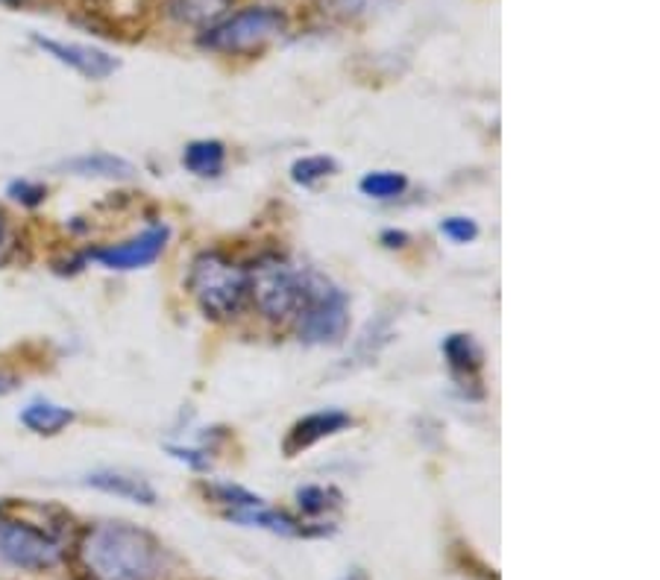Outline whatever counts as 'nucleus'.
<instances>
[{"label": "nucleus", "instance_id": "obj_21", "mask_svg": "<svg viewBox=\"0 0 660 580\" xmlns=\"http://www.w3.org/2000/svg\"><path fill=\"white\" fill-rule=\"evenodd\" d=\"M7 197H12L15 203H21V206L36 208L48 200V188L41 185V182H33V179H15V182H10V188H7Z\"/></svg>", "mask_w": 660, "mask_h": 580}, {"label": "nucleus", "instance_id": "obj_16", "mask_svg": "<svg viewBox=\"0 0 660 580\" xmlns=\"http://www.w3.org/2000/svg\"><path fill=\"white\" fill-rule=\"evenodd\" d=\"M444 358L455 375L470 378L481 370V349L470 335H449L444 340Z\"/></svg>", "mask_w": 660, "mask_h": 580}, {"label": "nucleus", "instance_id": "obj_9", "mask_svg": "<svg viewBox=\"0 0 660 580\" xmlns=\"http://www.w3.org/2000/svg\"><path fill=\"white\" fill-rule=\"evenodd\" d=\"M347 425H349L347 413L335 411V408L309 413V416H302V420L291 428L288 440H285V451H288V455H297V451L302 449H312L314 443L326 440V437L338 434V431H344Z\"/></svg>", "mask_w": 660, "mask_h": 580}, {"label": "nucleus", "instance_id": "obj_5", "mask_svg": "<svg viewBox=\"0 0 660 580\" xmlns=\"http://www.w3.org/2000/svg\"><path fill=\"white\" fill-rule=\"evenodd\" d=\"M250 297L255 309L271 323H293L302 305L305 270H297L291 262L279 255H262L253 267H247Z\"/></svg>", "mask_w": 660, "mask_h": 580}, {"label": "nucleus", "instance_id": "obj_20", "mask_svg": "<svg viewBox=\"0 0 660 580\" xmlns=\"http://www.w3.org/2000/svg\"><path fill=\"white\" fill-rule=\"evenodd\" d=\"M208 496L215 498L217 505L227 507V513H232V510H244V507L264 505V498L253 496L250 490L238 487V484H212V487H208Z\"/></svg>", "mask_w": 660, "mask_h": 580}, {"label": "nucleus", "instance_id": "obj_8", "mask_svg": "<svg viewBox=\"0 0 660 580\" xmlns=\"http://www.w3.org/2000/svg\"><path fill=\"white\" fill-rule=\"evenodd\" d=\"M38 50H45L50 59H57L59 65L71 68L85 80H109V76L121 68V59H115L112 53H106L95 45H80V41H59V38L33 36Z\"/></svg>", "mask_w": 660, "mask_h": 580}, {"label": "nucleus", "instance_id": "obj_22", "mask_svg": "<svg viewBox=\"0 0 660 580\" xmlns=\"http://www.w3.org/2000/svg\"><path fill=\"white\" fill-rule=\"evenodd\" d=\"M329 496H335L332 490L326 487H317V484H309V487H300L297 490V502H300V510L309 516H317V513H326L332 507Z\"/></svg>", "mask_w": 660, "mask_h": 580}, {"label": "nucleus", "instance_id": "obj_23", "mask_svg": "<svg viewBox=\"0 0 660 580\" xmlns=\"http://www.w3.org/2000/svg\"><path fill=\"white\" fill-rule=\"evenodd\" d=\"M441 232L449 241H455V244H470V241L479 238V226L470 217H446L444 223H441Z\"/></svg>", "mask_w": 660, "mask_h": 580}, {"label": "nucleus", "instance_id": "obj_19", "mask_svg": "<svg viewBox=\"0 0 660 580\" xmlns=\"http://www.w3.org/2000/svg\"><path fill=\"white\" fill-rule=\"evenodd\" d=\"M382 3H385V0H317L323 15L338 21L364 19V15H370L373 10H379Z\"/></svg>", "mask_w": 660, "mask_h": 580}, {"label": "nucleus", "instance_id": "obj_6", "mask_svg": "<svg viewBox=\"0 0 660 580\" xmlns=\"http://www.w3.org/2000/svg\"><path fill=\"white\" fill-rule=\"evenodd\" d=\"M288 29V15L276 7H247V10L217 21L200 36V45L215 53H244L274 41Z\"/></svg>", "mask_w": 660, "mask_h": 580}, {"label": "nucleus", "instance_id": "obj_15", "mask_svg": "<svg viewBox=\"0 0 660 580\" xmlns=\"http://www.w3.org/2000/svg\"><path fill=\"white\" fill-rule=\"evenodd\" d=\"M182 165H185V170H191L194 177H217V173L224 170V165H227V147H224L220 141H191L189 147H185V153H182Z\"/></svg>", "mask_w": 660, "mask_h": 580}, {"label": "nucleus", "instance_id": "obj_11", "mask_svg": "<svg viewBox=\"0 0 660 580\" xmlns=\"http://www.w3.org/2000/svg\"><path fill=\"white\" fill-rule=\"evenodd\" d=\"M21 425L33 434H41V437H53L59 431H65L68 425H74L76 413L65 404L50 402V399H36V402L24 404V411L19 413Z\"/></svg>", "mask_w": 660, "mask_h": 580}, {"label": "nucleus", "instance_id": "obj_18", "mask_svg": "<svg viewBox=\"0 0 660 580\" xmlns=\"http://www.w3.org/2000/svg\"><path fill=\"white\" fill-rule=\"evenodd\" d=\"M338 173V161L332 156H302L291 165V179L302 188L321 185L323 179H329Z\"/></svg>", "mask_w": 660, "mask_h": 580}, {"label": "nucleus", "instance_id": "obj_28", "mask_svg": "<svg viewBox=\"0 0 660 580\" xmlns=\"http://www.w3.org/2000/svg\"><path fill=\"white\" fill-rule=\"evenodd\" d=\"M27 0H0V7H24Z\"/></svg>", "mask_w": 660, "mask_h": 580}, {"label": "nucleus", "instance_id": "obj_27", "mask_svg": "<svg viewBox=\"0 0 660 580\" xmlns=\"http://www.w3.org/2000/svg\"><path fill=\"white\" fill-rule=\"evenodd\" d=\"M344 580H368V575H364V571H361V569H352Z\"/></svg>", "mask_w": 660, "mask_h": 580}, {"label": "nucleus", "instance_id": "obj_13", "mask_svg": "<svg viewBox=\"0 0 660 580\" xmlns=\"http://www.w3.org/2000/svg\"><path fill=\"white\" fill-rule=\"evenodd\" d=\"M62 168L74 177L85 179H130L135 173L130 161L121 159V156H112V153H85V156H74L68 159Z\"/></svg>", "mask_w": 660, "mask_h": 580}, {"label": "nucleus", "instance_id": "obj_17", "mask_svg": "<svg viewBox=\"0 0 660 580\" xmlns=\"http://www.w3.org/2000/svg\"><path fill=\"white\" fill-rule=\"evenodd\" d=\"M359 191L370 200H396L408 191V179L399 170H370L361 177Z\"/></svg>", "mask_w": 660, "mask_h": 580}, {"label": "nucleus", "instance_id": "obj_10", "mask_svg": "<svg viewBox=\"0 0 660 580\" xmlns=\"http://www.w3.org/2000/svg\"><path fill=\"white\" fill-rule=\"evenodd\" d=\"M83 484L92 490H100V493H106V496L132 502V505H144V507L156 505V490H153L144 478L127 475V472L97 469V472H92V475H85Z\"/></svg>", "mask_w": 660, "mask_h": 580}, {"label": "nucleus", "instance_id": "obj_4", "mask_svg": "<svg viewBox=\"0 0 660 580\" xmlns=\"http://www.w3.org/2000/svg\"><path fill=\"white\" fill-rule=\"evenodd\" d=\"M293 326L302 343H312V347L340 343L349 328L347 293L329 279H323L321 273H305L302 305L293 317Z\"/></svg>", "mask_w": 660, "mask_h": 580}, {"label": "nucleus", "instance_id": "obj_25", "mask_svg": "<svg viewBox=\"0 0 660 580\" xmlns=\"http://www.w3.org/2000/svg\"><path fill=\"white\" fill-rule=\"evenodd\" d=\"M15 387H19V382H15V378H12V375L0 373V396L12 394V390H15Z\"/></svg>", "mask_w": 660, "mask_h": 580}, {"label": "nucleus", "instance_id": "obj_14", "mask_svg": "<svg viewBox=\"0 0 660 580\" xmlns=\"http://www.w3.org/2000/svg\"><path fill=\"white\" fill-rule=\"evenodd\" d=\"M232 0H168L170 19L189 27H212L227 15Z\"/></svg>", "mask_w": 660, "mask_h": 580}, {"label": "nucleus", "instance_id": "obj_3", "mask_svg": "<svg viewBox=\"0 0 660 580\" xmlns=\"http://www.w3.org/2000/svg\"><path fill=\"white\" fill-rule=\"evenodd\" d=\"M185 285H189L191 300L197 302V309L220 323L238 317L244 309L247 293H250L247 267L217 250H206L191 262Z\"/></svg>", "mask_w": 660, "mask_h": 580}, {"label": "nucleus", "instance_id": "obj_2", "mask_svg": "<svg viewBox=\"0 0 660 580\" xmlns=\"http://www.w3.org/2000/svg\"><path fill=\"white\" fill-rule=\"evenodd\" d=\"M0 557L27 571L57 569L65 557V516L38 502H0Z\"/></svg>", "mask_w": 660, "mask_h": 580}, {"label": "nucleus", "instance_id": "obj_26", "mask_svg": "<svg viewBox=\"0 0 660 580\" xmlns=\"http://www.w3.org/2000/svg\"><path fill=\"white\" fill-rule=\"evenodd\" d=\"M7 238H10V226H7V217L0 212V246L7 244Z\"/></svg>", "mask_w": 660, "mask_h": 580}, {"label": "nucleus", "instance_id": "obj_12", "mask_svg": "<svg viewBox=\"0 0 660 580\" xmlns=\"http://www.w3.org/2000/svg\"><path fill=\"white\" fill-rule=\"evenodd\" d=\"M227 519H232V522H238V524H247V528H264V531H271V534L317 536V531H312V528H302L297 519L279 513V510H274V507H267V505L232 510V513H227Z\"/></svg>", "mask_w": 660, "mask_h": 580}, {"label": "nucleus", "instance_id": "obj_24", "mask_svg": "<svg viewBox=\"0 0 660 580\" xmlns=\"http://www.w3.org/2000/svg\"><path fill=\"white\" fill-rule=\"evenodd\" d=\"M382 241H385V246H403L408 241L406 232H385L382 234Z\"/></svg>", "mask_w": 660, "mask_h": 580}, {"label": "nucleus", "instance_id": "obj_1", "mask_svg": "<svg viewBox=\"0 0 660 580\" xmlns=\"http://www.w3.org/2000/svg\"><path fill=\"white\" fill-rule=\"evenodd\" d=\"M76 560L88 580H159L168 554L139 524L95 522L76 543Z\"/></svg>", "mask_w": 660, "mask_h": 580}, {"label": "nucleus", "instance_id": "obj_7", "mask_svg": "<svg viewBox=\"0 0 660 580\" xmlns=\"http://www.w3.org/2000/svg\"><path fill=\"white\" fill-rule=\"evenodd\" d=\"M170 229L165 223H153L147 226L144 232H139L130 241L123 244H106L88 250L85 258L88 262L100 264L106 270H118V273H130V270H144L151 264L159 262V255L165 253L168 246Z\"/></svg>", "mask_w": 660, "mask_h": 580}]
</instances>
